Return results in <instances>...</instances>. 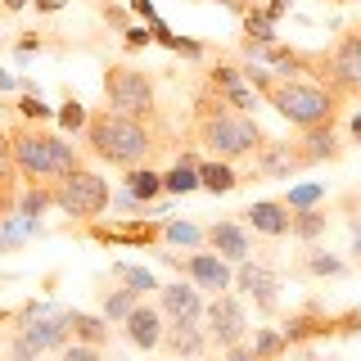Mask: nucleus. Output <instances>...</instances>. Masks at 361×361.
<instances>
[{
    "label": "nucleus",
    "instance_id": "obj_1",
    "mask_svg": "<svg viewBox=\"0 0 361 361\" xmlns=\"http://www.w3.org/2000/svg\"><path fill=\"white\" fill-rule=\"evenodd\" d=\"M185 135H190V145L208 149L212 158H226V163H244V158H253L257 145L267 140V131L257 127L253 113L226 104L212 86H199Z\"/></svg>",
    "mask_w": 361,
    "mask_h": 361
},
{
    "label": "nucleus",
    "instance_id": "obj_2",
    "mask_svg": "<svg viewBox=\"0 0 361 361\" xmlns=\"http://www.w3.org/2000/svg\"><path fill=\"white\" fill-rule=\"evenodd\" d=\"M244 82L267 99V109H276L293 131H312V127H330L338 122L348 99H338L334 90H325L312 77H280L262 63H244Z\"/></svg>",
    "mask_w": 361,
    "mask_h": 361
},
{
    "label": "nucleus",
    "instance_id": "obj_3",
    "mask_svg": "<svg viewBox=\"0 0 361 361\" xmlns=\"http://www.w3.org/2000/svg\"><path fill=\"white\" fill-rule=\"evenodd\" d=\"M158 149H167L158 140V118L140 122V118H127V113H113V109H95L86 122V154L95 163L118 167V172L154 163Z\"/></svg>",
    "mask_w": 361,
    "mask_h": 361
},
{
    "label": "nucleus",
    "instance_id": "obj_4",
    "mask_svg": "<svg viewBox=\"0 0 361 361\" xmlns=\"http://www.w3.org/2000/svg\"><path fill=\"white\" fill-rule=\"evenodd\" d=\"M307 77L334 90L338 99L361 95V23L343 27V37L330 50H307Z\"/></svg>",
    "mask_w": 361,
    "mask_h": 361
},
{
    "label": "nucleus",
    "instance_id": "obj_5",
    "mask_svg": "<svg viewBox=\"0 0 361 361\" xmlns=\"http://www.w3.org/2000/svg\"><path fill=\"white\" fill-rule=\"evenodd\" d=\"M104 99L113 113H127V118L154 122L158 118V95H154V77L135 63H109L104 68Z\"/></svg>",
    "mask_w": 361,
    "mask_h": 361
},
{
    "label": "nucleus",
    "instance_id": "obj_6",
    "mask_svg": "<svg viewBox=\"0 0 361 361\" xmlns=\"http://www.w3.org/2000/svg\"><path fill=\"white\" fill-rule=\"evenodd\" d=\"M50 195H54V208H59L63 217H73V221H90V217H99V212H109V203H113L109 180L99 172H90V167H77V172H68V176H54Z\"/></svg>",
    "mask_w": 361,
    "mask_h": 361
},
{
    "label": "nucleus",
    "instance_id": "obj_7",
    "mask_svg": "<svg viewBox=\"0 0 361 361\" xmlns=\"http://www.w3.org/2000/svg\"><path fill=\"white\" fill-rule=\"evenodd\" d=\"M285 338L289 348H307V343H321V338H343V334H361V312H325L321 302H302L298 312L285 316Z\"/></svg>",
    "mask_w": 361,
    "mask_h": 361
},
{
    "label": "nucleus",
    "instance_id": "obj_8",
    "mask_svg": "<svg viewBox=\"0 0 361 361\" xmlns=\"http://www.w3.org/2000/svg\"><path fill=\"white\" fill-rule=\"evenodd\" d=\"M9 149L23 185H50L54 180V158H50V127L41 122H9Z\"/></svg>",
    "mask_w": 361,
    "mask_h": 361
},
{
    "label": "nucleus",
    "instance_id": "obj_9",
    "mask_svg": "<svg viewBox=\"0 0 361 361\" xmlns=\"http://www.w3.org/2000/svg\"><path fill=\"white\" fill-rule=\"evenodd\" d=\"M203 325H208V343L226 353V348L244 343L248 338V312H244V293L226 289V293H212V302L203 307Z\"/></svg>",
    "mask_w": 361,
    "mask_h": 361
},
{
    "label": "nucleus",
    "instance_id": "obj_10",
    "mask_svg": "<svg viewBox=\"0 0 361 361\" xmlns=\"http://www.w3.org/2000/svg\"><path fill=\"white\" fill-rule=\"evenodd\" d=\"M280 271L271 262H240L235 267V293H244L253 302V312L262 316H276L280 312Z\"/></svg>",
    "mask_w": 361,
    "mask_h": 361
},
{
    "label": "nucleus",
    "instance_id": "obj_11",
    "mask_svg": "<svg viewBox=\"0 0 361 361\" xmlns=\"http://www.w3.org/2000/svg\"><path fill=\"white\" fill-rule=\"evenodd\" d=\"M248 163H253V176H267V180H293L298 172H307L298 140H276V135H267Z\"/></svg>",
    "mask_w": 361,
    "mask_h": 361
},
{
    "label": "nucleus",
    "instance_id": "obj_12",
    "mask_svg": "<svg viewBox=\"0 0 361 361\" xmlns=\"http://www.w3.org/2000/svg\"><path fill=\"white\" fill-rule=\"evenodd\" d=\"M185 280L212 298V293L235 289V267L226 262L221 253H212V248H190V257H185Z\"/></svg>",
    "mask_w": 361,
    "mask_h": 361
},
{
    "label": "nucleus",
    "instance_id": "obj_13",
    "mask_svg": "<svg viewBox=\"0 0 361 361\" xmlns=\"http://www.w3.org/2000/svg\"><path fill=\"white\" fill-rule=\"evenodd\" d=\"M203 248H212V253H221L231 267H240L253 257V235H248V226L240 217H221L212 226H203Z\"/></svg>",
    "mask_w": 361,
    "mask_h": 361
},
{
    "label": "nucleus",
    "instance_id": "obj_14",
    "mask_svg": "<svg viewBox=\"0 0 361 361\" xmlns=\"http://www.w3.org/2000/svg\"><path fill=\"white\" fill-rule=\"evenodd\" d=\"M158 348H163V357L167 361H195L208 353V325H203V316L199 321H167L163 325V338H158Z\"/></svg>",
    "mask_w": 361,
    "mask_h": 361
},
{
    "label": "nucleus",
    "instance_id": "obj_15",
    "mask_svg": "<svg viewBox=\"0 0 361 361\" xmlns=\"http://www.w3.org/2000/svg\"><path fill=\"white\" fill-rule=\"evenodd\" d=\"M90 235L99 244H135V248H149V244H163V221H149V217H127V221H113V226H99L90 217Z\"/></svg>",
    "mask_w": 361,
    "mask_h": 361
},
{
    "label": "nucleus",
    "instance_id": "obj_16",
    "mask_svg": "<svg viewBox=\"0 0 361 361\" xmlns=\"http://www.w3.org/2000/svg\"><path fill=\"white\" fill-rule=\"evenodd\" d=\"M203 86H212L226 104H235V109H244V113L257 109V90L244 82V68H235V63H221L217 59L208 73H203Z\"/></svg>",
    "mask_w": 361,
    "mask_h": 361
},
{
    "label": "nucleus",
    "instance_id": "obj_17",
    "mask_svg": "<svg viewBox=\"0 0 361 361\" xmlns=\"http://www.w3.org/2000/svg\"><path fill=\"white\" fill-rule=\"evenodd\" d=\"M163 325H167V316L158 312V302H145V298H140V302L127 312V321H122V334H127L131 348H140V353H154L158 338H163Z\"/></svg>",
    "mask_w": 361,
    "mask_h": 361
},
{
    "label": "nucleus",
    "instance_id": "obj_18",
    "mask_svg": "<svg viewBox=\"0 0 361 361\" xmlns=\"http://www.w3.org/2000/svg\"><path fill=\"white\" fill-rule=\"evenodd\" d=\"M158 312L167 316V321H199L203 316V289H195L190 280H172V285H158Z\"/></svg>",
    "mask_w": 361,
    "mask_h": 361
},
{
    "label": "nucleus",
    "instance_id": "obj_19",
    "mask_svg": "<svg viewBox=\"0 0 361 361\" xmlns=\"http://www.w3.org/2000/svg\"><path fill=\"white\" fill-rule=\"evenodd\" d=\"M289 217H293V208L285 199H257V203H248V208L240 212V221L253 226V231L267 235V240H285V235H289Z\"/></svg>",
    "mask_w": 361,
    "mask_h": 361
},
{
    "label": "nucleus",
    "instance_id": "obj_20",
    "mask_svg": "<svg viewBox=\"0 0 361 361\" xmlns=\"http://www.w3.org/2000/svg\"><path fill=\"white\" fill-rule=\"evenodd\" d=\"M348 271L353 267L321 244H302V253L293 257V276H302V280H343Z\"/></svg>",
    "mask_w": 361,
    "mask_h": 361
},
{
    "label": "nucleus",
    "instance_id": "obj_21",
    "mask_svg": "<svg viewBox=\"0 0 361 361\" xmlns=\"http://www.w3.org/2000/svg\"><path fill=\"white\" fill-rule=\"evenodd\" d=\"M338 122L330 127H312V131H298V154L307 167H321V163H338L343 158V145H338Z\"/></svg>",
    "mask_w": 361,
    "mask_h": 361
},
{
    "label": "nucleus",
    "instance_id": "obj_22",
    "mask_svg": "<svg viewBox=\"0 0 361 361\" xmlns=\"http://www.w3.org/2000/svg\"><path fill=\"white\" fill-rule=\"evenodd\" d=\"M325 231H330V208H321V203H312V208H293V217H289V240H298V244H321Z\"/></svg>",
    "mask_w": 361,
    "mask_h": 361
},
{
    "label": "nucleus",
    "instance_id": "obj_23",
    "mask_svg": "<svg viewBox=\"0 0 361 361\" xmlns=\"http://www.w3.org/2000/svg\"><path fill=\"white\" fill-rule=\"evenodd\" d=\"M199 185L208 190V195H231V190L244 185V176L235 172V163H226V158H199Z\"/></svg>",
    "mask_w": 361,
    "mask_h": 361
},
{
    "label": "nucleus",
    "instance_id": "obj_24",
    "mask_svg": "<svg viewBox=\"0 0 361 361\" xmlns=\"http://www.w3.org/2000/svg\"><path fill=\"white\" fill-rule=\"evenodd\" d=\"M68 325H73V343H95L104 348L109 343V321L99 312H68Z\"/></svg>",
    "mask_w": 361,
    "mask_h": 361
},
{
    "label": "nucleus",
    "instance_id": "obj_25",
    "mask_svg": "<svg viewBox=\"0 0 361 361\" xmlns=\"http://www.w3.org/2000/svg\"><path fill=\"white\" fill-rule=\"evenodd\" d=\"M145 293H135L131 285H122V289H99V316H104L109 325H122L127 321V312L140 302Z\"/></svg>",
    "mask_w": 361,
    "mask_h": 361
},
{
    "label": "nucleus",
    "instance_id": "obj_26",
    "mask_svg": "<svg viewBox=\"0 0 361 361\" xmlns=\"http://www.w3.org/2000/svg\"><path fill=\"white\" fill-rule=\"evenodd\" d=\"M271 41H276V23H271L267 18V9H244V50L248 54H257V50H262V45H271Z\"/></svg>",
    "mask_w": 361,
    "mask_h": 361
},
{
    "label": "nucleus",
    "instance_id": "obj_27",
    "mask_svg": "<svg viewBox=\"0 0 361 361\" xmlns=\"http://www.w3.org/2000/svg\"><path fill=\"white\" fill-rule=\"evenodd\" d=\"M122 180H127V195L140 199V203H149V199L163 195V172H154L149 163H145V167H131V172H122Z\"/></svg>",
    "mask_w": 361,
    "mask_h": 361
},
{
    "label": "nucleus",
    "instance_id": "obj_28",
    "mask_svg": "<svg viewBox=\"0 0 361 361\" xmlns=\"http://www.w3.org/2000/svg\"><path fill=\"white\" fill-rule=\"evenodd\" d=\"M50 158H54V176H68V172H77V167H86V154L59 131H50Z\"/></svg>",
    "mask_w": 361,
    "mask_h": 361
},
{
    "label": "nucleus",
    "instance_id": "obj_29",
    "mask_svg": "<svg viewBox=\"0 0 361 361\" xmlns=\"http://www.w3.org/2000/svg\"><path fill=\"white\" fill-rule=\"evenodd\" d=\"M253 353L262 361H285L289 357V338L280 325H262V330H253Z\"/></svg>",
    "mask_w": 361,
    "mask_h": 361
},
{
    "label": "nucleus",
    "instance_id": "obj_30",
    "mask_svg": "<svg viewBox=\"0 0 361 361\" xmlns=\"http://www.w3.org/2000/svg\"><path fill=\"white\" fill-rule=\"evenodd\" d=\"M190 190H203L199 185V167L185 163V158H176V163L163 172V195H190Z\"/></svg>",
    "mask_w": 361,
    "mask_h": 361
},
{
    "label": "nucleus",
    "instance_id": "obj_31",
    "mask_svg": "<svg viewBox=\"0 0 361 361\" xmlns=\"http://www.w3.org/2000/svg\"><path fill=\"white\" fill-rule=\"evenodd\" d=\"M50 208H54L50 185H27V190L18 195V212H14V217H23V221H37V217H45Z\"/></svg>",
    "mask_w": 361,
    "mask_h": 361
},
{
    "label": "nucleus",
    "instance_id": "obj_32",
    "mask_svg": "<svg viewBox=\"0 0 361 361\" xmlns=\"http://www.w3.org/2000/svg\"><path fill=\"white\" fill-rule=\"evenodd\" d=\"M163 244H172V248H203V226L195 221H163Z\"/></svg>",
    "mask_w": 361,
    "mask_h": 361
},
{
    "label": "nucleus",
    "instance_id": "obj_33",
    "mask_svg": "<svg viewBox=\"0 0 361 361\" xmlns=\"http://www.w3.org/2000/svg\"><path fill=\"white\" fill-rule=\"evenodd\" d=\"M113 276L122 280V285H131L135 293H158V280L149 267H135V262H113Z\"/></svg>",
    "mask_w": 361,
    "mask_h": 361
},
{
    "label": "nucleus",
    "instance_id": "obj_34",
    "mask_svg": "<svg viewBox=\"0 0 361 361\" xmlns=\"http://www.w3.org/2000/svg\"><path fill=\"white\" fill-rule=\"evenodd\" d=\"M45 348L32 338L27 325H14V334H9V361H41Z\"/></svg>",
    "mask_w": 361,
    "mask_h": 361
},
{
    "label": "nucleus",
    "instance_id": "obj_35",
    "mask_svg": "<svg viewBox=\"0 0 361 361\" xmlns=\"http://www.w3.org/2000/svg\"><path fill=\"white\" fill-rule=\"evenodd\" d=\"M54 118H59V127H63V131H86V122H90V109H86L77 95H68L63 104L54 109Z\"/></svg>",
    "mask_w": 361,
    "mask_h": 361
},
{
    "label": "nucleus",
    "instance_id": "obj_36",
    "mask_svg": "<svg viewBox=\"0 0 361 361\" xmlns=\"http://www.w3.org/2000/svg\"><path fill=\"white\" fill-rule=\"evenodd\" d=\"M14 109H18V118H23V122H41V127H45V122L54 118V109L45 104V99H41V90H37V95H23Z\"/></svg>",
    "mask_w": 361,
    "mask_h": 361
},
{
    "label": "nucleus",
    "instance_id": "obj_37",
    "mask_svg": "<svg viewBox=\"0 0 361 361\" xmlns=\"http://www.w3.org/2000/svg\"><path fill=\"white\" fill-rule=\"evenodd\" d=\"M63 361H104V348H95V343H68L63 348Z\"/></svg>",
    "mask_w": 361,
    "mask_h": 361
},
{
    "label": "nucleus",
    "instance_id": "obj_38",
    "mask_svg": "<svg viewBox=\"0 0 361 361\" xmlns=\"http://www.w3.org/2000/svg\"><path fill=\"white\" fill-rule=\"evenodd\" d=\"M289 208H312V203H321V185H298V190H289Z\"/></svg>",
    "mask_w": 361,
    "mask_h": 361
},
{
    "label": "nucleus",
    "instance_id": "obj_39",
    "mask_svg": "<svg viewBox=\"0 0 361 361\" xmlns=\"http://www.w3.org/2000/svg\"><path fill=\"white\" fill-rule=\"evenodd\" d=\"M149 41H154L149 27H127L122 32V45H127V50H140V45H149Z\"/></svg>",
    "mask_w": 361,
    "mask_h": 361
},
{
    "label": "nucleus",
    "instance_id": "obj_40",
    "mask_svg": "<svg viewBox=\"0 0 361 361\" xmlns=\"http://www.w3.org/2000/svg\"><path fill=\"white\" fill-rule=\"evenodd\" d=\"M221 361H262V357H257V353H253V343H248V338H244V343L226 348V353H221Z\"/></svg>",
    "mask_w": 361,
    "mask_h": 361
},
{
    "label": "nucleus",
    "instance_id": "obj_41",
    "mask_svg": "<svg viewBox=\"0 0 361 361\" xmlns=\"http://www.w3.org/2000/svg\"><path fill=\"white\" fill-rule=\"evenodd\" d=\"M348 231H353V262L361 267V217H348Z\"/></svg>",
    "mask_w": 361,
    "mask_h": 361
},
{
    "label": "nucleus",
    "instance_id": "obj_42",
    "mask_svg": "<svg viewBox=\"0 0 361 361\" xmlns=\"http://www.w3.org/2000/svg\"><path fill=\"white\" fill-rule=\"evenodd\" d=\"M37 50H45V41L37 37V32H27V37L18 41V54H37Z\"/></svg>",
    "mask_w": 361,
    "mask_h": 361
},
{
    "label": "nucleus",
    "instance_id": "obj_43",
    "mask_svg": "<svg viewBox=\"0 0 361 361\" xmlns=\"http://www.w3.org/2000/svg\"><path fill=\"white\" fill-rule=\"evenodd\" d=\"M104 18L113 23V27H122V32H127V9H118V5H109V9H104Z\"/></svg>",
    "mask_w": 361,
    "mask_h": 361
},
{
    "label": "nucleus",
    "instance_id": "obj_44",
    "mask_svg": "<svg viewBox=\"0 0 361 361\" xmlns=\"http://www.w3.org/2000/svg\"><path fill=\"white\" fill-rule=\"evenodd\" d=\"M131 9H135V14H140L145 23H154L158 14H154V5H149V0H131Z\"/></svg>",
    "mask_w": 361,
    "mask_h": 361
},
{
    "label": "nucleus",
    "instance_id": "obj_45",
    "mask_svg": "<svg viewBox=\"0 0 361 361\" xmlns=\"http://www.w3.org/2000/svg\"><path fill=\"white\" fill-rule=\"evenodd\" d=\"M32 5H37V14H59L63 0H32Z\"/></svg>",
    "mask_w": 361,
    "mask_h": 361
},
{
    "label": "nucleus",
    "instance_id": "obj_46",
    "mask_svg": "<svg viewBox=\"0 0 361 361\" xmlns=\"http://www.w3.org/2000/svg\"><path fill=\"white\" fill-rule=\"evenodd\" d=\"M348 140L361 145V113H353V118H348Z\"/></svg>",
    "mask_w": 361,
    "mask_h": 361
},
{
    "label": "nucleus",
    "instance_id": "obj_47",
    "mask_svg": "<svg viewBox=\"0 0 361 361\" xmlns=\"http://www.w3.org/2000/svg\"><path fill=\"white\" fill-rule=\"evenodd\" d=\"M285 9H289V0H267V18H271V23L285 14Z\"/></svg>",
    "mask_w": 361,
    "mask_h": 361
},
{
    "label": "nucleus",
    "instance_id": "obj_48",
    "mask_svg": "<svg viewBox=\"0 0 361 361\" xmlns=\"http://www.w3.org/2000/svg\"><path fill=\"white\" fill-rule=\"evenodd\" d=\"M18 86V77L14 73H0V90H14Z\"/></svg>",
    "mask_w": 361,
    "mask_h": 361
},
{
    "label": "nucleus",
    "instance_id": "obj_49",
    "mask_svg": "<svg viewBox=\"0 0 361 361\" xmlns=\"http://www.w3.org/2000/svg\"><path fill=\"white\" fill-rule=\"evenodd\" d=\"M5 9H9V14H18V9H27V0H5Z\"/></svg>",
    "mask_w": 361,
    "mask_h": 361
},
{
    "label": "nucleus",
    "instance_id": "obj_50",
    "mask_svg": "<svg viewBox=\"0 0 361 361\" xmlns=\"http://www.w3.org/2000/svg\"><path fill=\"white\" fill-rule=\"evenodd\" d=\"M330 5H357V0H330Z\"/></svg>",
    "mask_w": 361,
    "mask_h": 361
},
{
    "label": "nucleus",
    "instance_id": "obj_51",
    "mask_svg": "<svg viewBox=\"0 0 361 361\" xmlns=\"http://www.w3.org/2000/svg\"><path fill=\"white\" fill-rule=\"evenodd\" d=\"M195 361H217V357H208V353H203V357H195Z\"/></svg>",
    "mask_w": 361,
    "mask_h": 361
},
{
    "label": "nucleus",
    "instance_id": "obj_52",
    "mask_svg": "<svg viewBox=\"0 0 361 361\" xmlns=\"http://www.w3.org/2000/svg\"><path fill=\"white\" fill-rule=\"evenodd\" d=\"M307 361H316V357H307Z\"/></svg>",
    "mask_w": 361,
    "mask_h": 361
},
{
    "label": "nucleus",
    "instance_id": "obj_53",
    "mask_svg": "<svg viewBox=\"0 0 361 361\" xmlns=\"http://www.w3.org/2000/svg\"><path fill=\"white\" fill-rule=\"evenodd\" d=\"M357 99H361V95H357Z\"/></svg>",
    "mask_w": 361,
    "mask_h": 361
},
{
    "label": "nucleus",
    "instance_id": "obj_54",
    "mask_svg": "<svg viewBox=\"0 0 361 361\" xmlns=\"http://www.w3.org/2000/svg\"><path fill=\"white\" fill-rule=\"evenodd\" d=\"M5 361H9V357H5Z\"/></svg>",
    "mask_w": 361,
    "mask_h": 361
}]
</instances>
